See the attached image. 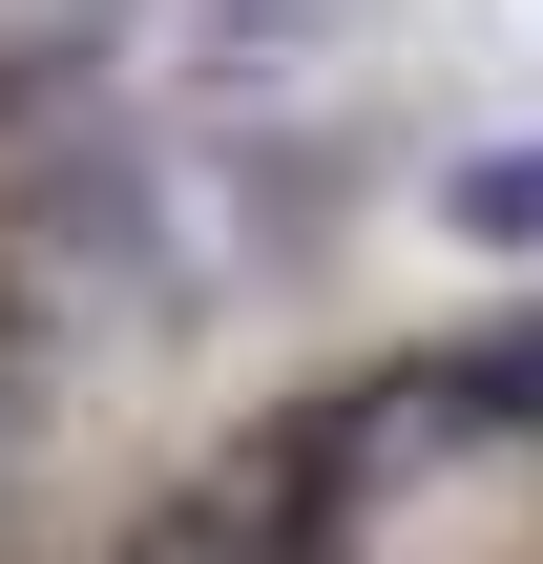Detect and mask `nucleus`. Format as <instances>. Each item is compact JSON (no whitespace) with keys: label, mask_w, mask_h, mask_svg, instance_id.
I'll return each mask as SVG.
<instances>
[{"label":"nucleus","mask_w":543,"mask_h":564,"mask_svg":"<svg viewBox=\"0 0 543 564\" xmlns=\"http://www.w3.org/2000/svg\"><path fill=\"white\" fill-rule=\"evenodd\" d=\"M460 230H502V251H523V230H543V147H502V167H460Z\"/></svg>","instance_id":"1"}]
</instances>
